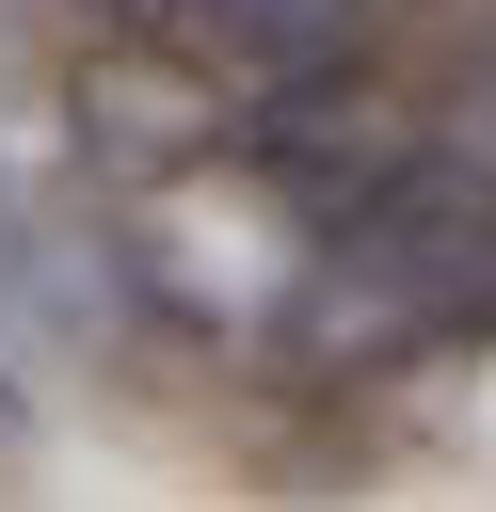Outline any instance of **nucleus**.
<instances>
[{"label": "nucleus", "mask_w": 496, "mask_h": 512, "mask_svg": "<svg viewBox=\"0 0 496 512\" xmlns=\"http://www.w3.org/2000/svg\"><path fill=\"white\" fill-rule=\"evenodd\" d=\"M240 160H256V176H272L304 224H336V208H352V192L400 160V128H384V112H368L336 64H304L288 96H256V112H240Z\"/></svg>", "instance_id": "f03ea898"}, {"label": "nucleus", "mask_w": 496, "mask_h": 512, "mask_svg": "<svg viewBox=\"0 0 496 512\" xmlns=\"http://www.w3.org/2000/svg\"><path fill=\"white\" fill-rule=\"evenodd\" d=\"M480 320H496V160L480 144H400L320 224V272L288 288L304 352H432Z\"/></svg>", "instance_id": "f257e3e1"}, {"label": "nucleus", "mask_w": 496, "mask_h": 512, "mask_svg": "<svg viewBox=\"0 0 496 512\" xmlns=\"http://www.w3.org/2000/svg\"><path fill=\"white\" fill-rule=\"evenodd\" d=\"M384 0H192V48H240L256 80H304V64H352Z\"/></svg>", "instance_id": "7ed1b4c3"}]
</instances>
